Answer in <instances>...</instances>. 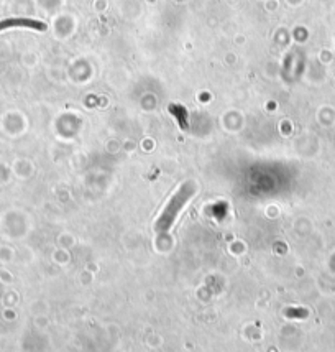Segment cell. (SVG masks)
<instances>
[{
  "label": "cell",
  "instance_id": "1",
  "mask_svg": "<svg viewBox=\"0 0 335 352\" xmlns=\"http://www.w3.org/2000/svg\"><path fill=\"white\" fill-rule=\"evenodd\" d=\"M194 192H196V186L192 183L183 184V186L174 192V196L168 201L166 208L163 209L161 216L158 217L157 224H154V230H157L158 234L168 232V230L171 229V226L174 224L176 217L179 216V212H181L183 208L186 206L187 201L194 196Z\"/></svg>",
  "mask_w": 335,
  "mask_h": 352
},
{
  "label": "cell",
  "instance_id": "2",
  "mask_svg": "<svg viewBox=\"0 0 335 352\" xmlns=\"http://www.w3.org/2000/svg\"><path fill=\"white\" fill-rule=\"evenodd\" d=\"M7 27H28L38 32L46 30V25L43 22H38V20H33V19H8V20H3V22H0V30Z\"/></svg>",
  "mask_w": 335,
  "mask_h": 352
}]
</instances>
